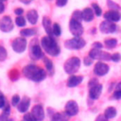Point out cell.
Instances as JSON below:
<instances>
[{
	"label": "cell",
	"instance_id": "7",
	"mask_svg": "<svg viewBox=\"0 0 121 121\" xmlns=\"http://www.w3.org/2000/svg\"><path fill=\"white\" fill-rule=\"evenodd\" d=\"M69 28H70V32L75 37H80L83 33V26L80 24V22L76 21L72 18H71L70 23H69Z\"/></svg>",
	"mask_w": 121,
	"mask_h": 121
},
{
	"label": "cell",
	"instance_id": "26",
	"mask_svg": "<svg viewBox=\"0 0 121 121\" xmlns=\"http://www.w3.org/2000/svg\"><path fill=\"white\" fill-rule=\"evenodd\" d=\"M52 33H53L54 36H60V33H61V28H60V26L59 24L55 23V24L53 25V26H52Z\"/></svg>",
	"mask_w": 121,
	"mask_h": 121
},
{
	"label": "cell",
	"instance_id": "21",
	"mask_svg": "<svg viewBox=\"0 0 121 121\" xmlns=\"http://www.w3.org/2000/svg\"><path fill=\"white\" fill-rule=\"evenodd\" d=\"M43 26L44 27V30L45 32L47 33L48 36H52L53 33H52V26H51V21L48 17H43Z\"/></svg>",
	"mask_w": 121,
	"mask_h": 121
},
{
	"label": "cell",
	"instance_id": "27",
	"mask_svg": "<svg viewBox=\"0 0 121 121\" xmlns=\"http://www.w3.org/2000/svg\"><path fill=\"white\" fill-rule=\"evenodd\" d=\"M72 19L80 22V21L82 20V11L75 10V11L73 12V14H72Z\"/></svg>",
	"mask_w": 121,
	"mask_h": 121
},
{
	"label": "cell",
	"instance_id": "38",
	"mask_svg": "<svg viewBox=\"0 0 121 121\" xmlns=\"http://www.w3.org/2000/svg\"><path fill=\"white\" fill-rule=\"evenodd\" d=\"M93 59L91 58V57H85L84 58V64L86 65V66H89V65H91L92 63H93Z\"/></svg>",
	"mask_w": 121,
	"mask_h": 121
},
{
	"label": "cell",
	"instance_id": "10",
	"mask_svg": "<svg viewBox=\"0 0 121 121\" xmlns=\"http://www.w3.org/2000/svg\"><path fill=\"white\" fill-rule=\"evenodd\" d=\"M100 31L103 33H113L116 31L117 26L113 22L111 21H103L99 26Z\"/></svg>",
	"mask_w": 121,
	"mask_h": 121
},
{
	"label": "cell",
	"instance_id": "24",
	"mask_svg": "<svg viewBox=\"0 0 121 121\" xmlns=\"http://www.w3.org/2000/svg\"><path fill=\"white\" fill-rule=\"evenodd\" d=\"M104 44L106 45L107 48L109 49H112L117 45V40L113 39V38H110V39H106L104 42Z\"/></svg>",
	"mask_w": 121,
	"mask_h": 121
},
{
	"label": "cell",
	"instance_id": "5",
	"mask_svg": "<svg viewBox=\"0 0 121 121\" xmlns=\"http://www.w3.org/2000/svg\"><path fill=\"white\" fill-rule=\"evenodd\" d=\"M111 56L108 52L101 51L100 49L93 48L89 52V57H91L93 60H110Z\"/></svg>",
	"mask_w": 121,
	"mask_h": 121
},
{
	"label": "cell",
	"instance_id": "25",
	"mask_svg": "<svg viewBox=\"0 0 121 121\" xmlns=\"http://www.w3.org/2000/svg\"><path fill=\"white\" fill-rule=\"evenodd\" d=\"M20 34L23 37H28V36H33L36 34V30L34 28H24L20 31Z\"/></svg>",
	"mask_w": 121,
	"mask_h": 121
},
{
	"label": "cell",
	"instance_id": "40",
	"mask_svg": "<svg viewBox=\"0 0 121 121\" xmlns=\"http://www.w3.org/2000/svg\"><path fill=\"white\" fill-rule=\"evenodd\" d=\"M95 121H109V119L105 116V114H99V115H97V117L95 118Z\"/></svg>",
	"mask_w": 121,
	"mask_h": 121
},
{
	"label": "cell",
	"instance_id": "30",
	"mask_svg": "<svg viewBox=\"0 0 121 121\" xmlns=\"http://www.w3.org/2000/svg\"><path fill=\"white\" fill-rule=\"evenodd\" d=\"M15 23H16V25L18 26H24L26 25V19L24 17H22V16H18L15 19Z\"/></svg>",
	"mask_w": 121,
	"mask_h": 121
},
{
	"label": "cell",
	"instance_id": "42",
	"mask_svg": "<svg viewBox=\"0 0 121 121\" xmlns=\"http://www.w3.org/2000/svg\"><path fill=\"white\" fill-rule=\"evenodd\" d=\"M0 121H12V120L9 117V115L2 113V114L0 115Z\"/></svg>",
	"mask_w": 121,
	"mask_h": 121
},
{
	"label": "cell",
	"instance_id": "44",
	"mask_svg": "<svg viewBox=\"0 0 121 121\" xmlns=\"http://www.w3.org/2000/svg\"><path fill=\"white\" fill-rule=\"evenodd\" d=\"M96 84H98V81H97V79L92 78V79L89 81V87H90V88H91V87H93V86H95V85H96Z\"/></svg>",
	"mask_w": 121,
	"mask_h": 121
},
{
	"label": "cell",
	"instance_id": "45",
	"mask_svg": "<svg viewBox=\"0 0 121 121\" xmlns=\"http://www.w3.org/2000/svg\"><path fill=\"white\" fill-rule=\"evenodd\" d=\"M14 12H15V14H17V15H19V16H21V15L23 14V12H24V9H21V8H18V9H15Z\"/></svg>",
	"mask_w": 121,
	"mask_h": 121
},
{
	"label": "cell",
	"instance_id": "9",
	"mask_svg": "<svg viewBox=\"0 0 121 121\" xmlns=\"http://www.w3.org/2000/svg\"><path fill=\"white\" fill-rule=\"evenodd\" d=\"M109 70H110L109 65L102 61H97L94 67V73L99 77H102V76H105L106 74H108Z\"/></svg>",
	"mask_w": 121,
	"mask_h": 121
},
{
	"label": "cell",
	"instance_id": "35",
	"mask_svg": "<svg viewBox=\"0 0 121 121\" xmlns=\"http://www.w3.org/2000/svg\"><path fill=\"white\" fill-rule=\"evenodd\" d=\"M6 106V98L4 94L0 91V109H3Z\"/></svg>",
	"mask_w": 121,
	"mask_h": 121
},
{
	"label": "cell",
	"instance_id": "51",
	"mask_svg": "<svg viewBox=\"0 0 121 121\" xmlns=\"http://www.w3.org/2000/svg\"><path fill=\"white\" fill-rule=\"evenodd\" d=\"M23 121H24V120H23Z\"/></svg>",
	"mask_w": 121,
	"mask_h": 121
},
{
	"label": "cell",
	"instance_id": "47",
	"mask_svg": "<svg viewBox=\"0 0 121 121\" xmlns=\"http://www.w3.org/2000/svg\"><path fill=\"white\" fill-rule=\"evenodd\" d=\"M19 1H21V2L24 3V4H29L32 0H19Z\"/></svg>",
	"mask_w": 121,
	"mask_h": 121
},
{
	"label": "cell",
	"instance_id": "16",
	"mask_svg": "<svg viewBox=\"0 0 121 121\" xmlns=\"http://www.w3.org/2000/svg\"><path fill=\"white\" fill-rule=\"evenodd\" d=\"M29 105H30V99L27 96H24L20 100V102L17 106V109L20 112H26L29 108Z\"/></svg>",
	"mask_w": 121,
	"mask_h": 121
},
{
	"label": "cell",
	"instance_id": "18",
	"mask_svg": "<svg viewBox=\"0 0 121 121\" xmlns=\"http://www.w3.org/2000/svg\"><path fill=\"white\" fill-rule=\"evenodd\" d=\"M94 10L91 8H86L82 10V19L86 22H91L94 19Z\"/></svg>",
	"mask_w": 121,
	"mask_h": 121
},
{
	"label": "cell",
	"instance_id": "48",
	"mask_svg": "<svg viewBox=\"0 0 121 121\" xmlns=\"http://www.w3.org/2000/svg\"><path fill=\"white\" fill-rule=\"evenodd\" d=\"M116 90H119V91H121V81L117 83V85H116Z\"/></svg>",
	"mask_w": 121,
	"mask_h": 121
},
{
	"label": "cell",
	"instance_id": "28",
	"mask_svg": "<svg viewBox=\"0 0 121 121\" xmlns=\"http://www.w3.org/2000/svg\"><path fill=\"white\" fill-rule=\"evenodd\" d=\"M7 56H8V52L6 48L0 45V61H4L7 59Z\"/></svg>",
	"mask_w": 121,
	"mask_h": 121
},
{
	"label": "cell",
	"instance_id": "11",
	"mask_svg": "<svg viewBox=\"0 0 121 121\" xmlns=\"http://www.w3.org/2000/svg\"><path fill=\"white\" fill-rule=\"evenodd\" d=\"M30 57L32 59H35V60H40L42 58H43V53L42 51V48L40 46V44H38L37 43H33L30 45Z\"/></svg>",
	"mask_w": 121,
	"mask_h": 121
},
{
	"label": "cell",
	"instance_id": "37",
	"mask_svg": "<svg viewBox=\"0 0 121 121\" xmlns=\"http://www.w3.org/2000/svg\"><path fill=\"white\" fill-rule=\"evenodd\" d=\"M4 114H7V115H9L10 113V106L9 104H6V106L3 108V112Z\"/></svg>",
	"mask_w": 121,
	"mask_h": 121
},
{
	"label": "cell",
	"instance_id": "33",
	"mask_svg": "<svg viewBox=\"0 0 121 121\" xmlns=\"http://www.w3.org/2000/svg\"><path fill=\"white\" fill-rule=\"evenodd\" d=\"M20 100H21V98H20L19 95H14L12 96V98H11V104H12V106H18Z\"/></svg>",
	"mask_w": 121,
	"mask_h": 121
},
{
	"label": "cell",
	"instance_id": "43",
	"mask_svg": "<svg viewBox=\"0 0 121 121\" xmlns=\"http://www.w3.org/2000/svg\"><path fill=\"white\" fill-rule=\"evenodd\" d=\"M103 47V45H102V43H98V42H95V43H93V48H96V49H100L101 50V48Z\"/></svg>",
	"mask_w": 121,
	"mask_h": 121
},
{
	"label": "cell",
	"instance_id": "34",
	"mask_svg": "<svg viewBox=\"0 0 121 121\" xmlns=\"http://www.w3.org/2000/svg\"><path fill=\"white\" fill-rule=\"evenodd\" d=\"M111 60L112 61H114V62H118V61L121 60V55L119 53H114V54H112L111 56Z\"/></svg>",
	"mask_w": 121,
	"mask_h": 121
},
{
	"label": "cell",
	"instance_id": "13",
	"mask_svg": "<svg viewBox=\"0 0 121 121\" xmlns=\"http://www.w3.org/2000/svg\"><path fill=\"white\" fill-rule=\"evenodd\" d=\"M31 113L37 121H43L44 119V111H43V106L40 104H37L32 108Z\"/></svg>",
	"mask_w": 121,
	"mask_h": 121
},
{
	"label": "cell",
	"instance_id": "29",
	"mask_svg": "<svg viewBox=\"0 0 121 121\" xmlns=\"http://www.w3.org/2000/svg\"><path fill=\"white\" fill-rule=\"evenodd\" d=\"M92 7H93V10H94V12H95V14L96 15V16H100L101 14H102V10H101V9H100V7L97 5V4H93L92 5Z\"/></svg>",
	"mask_w": 121,
	"mask_h": 121
},
{
	"label": "cell",
	"instance_id": "12",
	"mask_svg": "<svg viewBox=\"0 0 121 121\" xmlns=\"http://www.w3.org/2000/svg\"><path fill=\"white\" fill-rule=\"evenodd\" d=\"M65 112L69 116H75L78 112V105L75 100H69L65 105Z\"/></svg>",
	"mask_w": 121,
	"mask_h": 121
},
{
	"label": "cell",
	"instance_id": "41",
	"mask_svg": "<svg viewBox=\"0 0 121 121\" xmlns=\"http://www.w3.org/2000/svg\"><path fill=\"white\" fill-rule=\"evenodd\" d=\"M67 3V0H56V5L58 7H63Z\"/></svg>",
	"mask_w": 121,
	"mask_h": 121
},
{
	"label": "cell",
	"instance_id": "22",
	"mask_svg": "<svg viewBox=\"0 0 121 121\" xmlns=\"http://www.w3.org/2000/svg\"><path fill=\"white\" fill-rule=\"evenodd\" d=\"M116 113H117L116 109L113 108V107H108V108L105 110V112H104V114H105V116H106L108 119H111V118L115 117Z\"/></svg>",
	"mask_w": 121,
	"mask_h": 121
},
{
	"label": "cell",
	"instance_id": "1",
	"mask_svg": "<svg viewBox=\"0 0 121 121\" xmlns=\"http://www.w3.org/2000/svg\"><path fill=\"white\" fill-rule=\"evenodd\" d=\"M23 75L32 81L40 82L45 78L46 72L35 64H28L23 68Z\"/></svg>",
	"mask_w": 121,
	"mask_h": 121
},
{
	"label": "cell",
	"instance_id": "19",
	"mask_svg": "<svg viewBox=\"0 0 121 121\" xmlns=\"http://www.w3.org/2000/svg\"><path fill=\"white\" fill-rule=\"evenodd\" d=\"M70 116L64 112H55L52 117L51 121H68Z\"/></svg>",
	"mask_w": 121,
	"mask_h": 121
},
{
	"label": "cell",
	"instance_id": "4",
	"mask_svg": "<svg viewBox=\"0 0 121 121\" xmlns=\"http://www.w3.org/2000/svg\"><path fill=\"white\" fill-rule=\"evenodd\" d=\"M84 45H85V41L80 37H75L64 42V46L68 49L77 50L84 47Z\"/></svg>",
	"mask_w": 121,
	"mask_h": 121
},
{
	"label": "cell",
	"instance_id": "50",
	"mask_svg": "<svg viewBox=\"0 0 121 121\" xmlns=\"http://www.w3.org/2000/svg\"><path fill=\"white\" fill-rule=\"evenodd\" d=\"M47 1H51V0H47Z\"/></svg>",
	"mask_w": 121,
	"mask_h": 121
},
{
	"label": "cell",
	"instance_id": "46",
	"mask_svg": "<svg viewBox=\"0 0 121 121\" xmlns=\"http://www.w3.org/2000/svg\"><path fill=\"white\" fill-rule=\"evenodd\" d=\"M4 9H5V6L3 4V1L0 0V13H2L4 11Z\"/></svg>",
	"mask_w": 121,
	"mask_h": 121
},
{
	"label": "cell",
	"instance_id": "6",
	"mask_svg": "<svg viewBox=\"0 0 121 121\" xmlns=\"http://www.w3.org/2000/svg\"><path fill=\"white\" fill-rule=\"evenodd\" d=\"M26 45H27V42L25 38L23 37H19V38H16L12 43H11V46H12V49L16 52V53H23L26 49Z\"/></svg>",
	"mask_w": 121,
	"mask_h": 121
},
{
	"label": "cell",
	"instance_id": "15",
	"mask_svg": "<svg viewBox=\"0 0 121 121\" xmlns=\"http://www.w3.org/2000/svg\"><path fill=\"white\" fill-rule=\"evenodd\" d=\"M104 18L107 21H111V22H118L121 19V13L118 10H109L104 14Z\"/></svg>",
	"mask_w": 121,
	"mask_h": 121
},
{
	"label": "cell",
	"instance_id": "36",
	"mask_svg": "<svg viewBox=\"0 0 121 121\" xmlns=\"http://www.w3.org/2000/svg\"><path fill=\"white\" fill-rule=\"evenodd\" d=\"M18 76H19V74H18V72H17L16 69L11 70V72H10V78H11V79L15 80V79L18 78Z\"/></svg>",
	"mask_w": 121,
	"mask_h": 121
},
{
	"label": "cell",
	"instance_id": "39",
	"mask_svg": "<svg viewBox=\"0 0 121 121\" xmlns=\"http://www.w3.org/2000/svg\"><path fill=\"white\" fill-rule=\"evenodd\" d=\"M112 97H113L114 99H120V98H121V91L115 90V91L113 92V94H112Z\"/></svg>",
	"mask_w": 121,
	"mask_h": 121
},
{
	"label": "cell",
	"instance_id": "17",
	"mask_svg": "<svg viewBox=\"0 0 121 121\" xmlns=\"http://www.w3.org/2000/svg\"><path fill=\"white\" fill-rule=\"evenodd\" d=\"M82 80H83V78L81 76H74V75H72V76L69 77V78L67 80V86L70 87V88L76 87L78 84H80L82 82Z\"/></svg>",
	"mask_w": 121,
	"mask_h": 121
},
{
	"label": "cell",
	"instance_id": "8",
	"mask_svg": "<svg viewBox=\"0 0 121 121\" xmlns=\"http://www.w3.org/2000/svg\"><path fill=\"white\" fill-rule=\"evenodd\" d=\"M0 29L3 32H9L13 29V23L9 16H4L0 19Z\"/></svg>",
	"mask_w": 121,
	"mask_h": 121
},
{
	"label": "cell",
	"instance_id": "20",
	"mask_svg": "<svg viewBox=\"0 0 121 121\" xmlns=\"http://www.w3.org/2000/svg\"><path fill=\"white\" fill-rule=\"evenodd\" d=\"M38 17H39L38 16V12L36 10H34V9H31V10L27 11V13H26V19L31 25H35L37 23Z\"/></svg>",
	"mask_w": 121,
	"mask_h": 121
},
{
	"label": "cell",
	"instance_id": "23",
	"mask_svg": "<svg viewBox=\"0 0 121 121\" xmlns=\"http://www.w3.org/2000/svg\"><path fill=\"white\" fill-rule=\"evenodd\" d=\"M43 60H44L43 62H44V65H45V68H46L47 72L49 73V75H53L54 74V65H53L52 60L47 59V58H44Z\"/></svg>",
	"mask_w": 121,
	"mask_h": 121
},
{
	"label": "cell",
	"instance_id": "14",
	"mask_svg": "<svg viewBox=\"0 0 121 121\" xmlns=\"http://www.w3.org/2000/svg\"><path fill=\"white\" fill-rule=\"evenodd\" d=\"M102 88H103L102 85L99 84V83L95 85V86H93V87H91L90 90H89V96H90V98L94 99V100L97 99L100 96L101 93H102Z\"/></svg>",
	"mask_w": 121,
	"mask_h": 121
},
{
	"label": "cell",
	"instance_id": "49",
	"mask_svg": "<svg viewBox=\"0 0 121 121\" xmlns=\"http://www.w3.org/2000/svg\"><path fill=\"white\" fill-rule=\"evenodd\" d=\"M2 1H6V0H2Z\"/></svg>",
	"mask_w": 121,
	"mask_h": 121
},
{
	"label": "cell",
	"instance_id": "31",
	"mask_svg": "<svg viewBox=\"0 0 121 121\" xmlns=\"http://www.w3.org/2000/svg\"><path fill=\"white\" fill-rule=\"evenodd\" d=\"M23 120L24 121H37L35 119V117L32 115L31 112H26L24 114V117H23Z\"/></svg>",
	"mask_w": 121,
	"mask_h": 121
},
{
	"label": "cell",
	"instance_id": "32",
	"mask_svg": "<svg viewBox=\"0 0 121 121\" xmlns=\"http://www.w3.org/2000/svg\"><path fill=\"white\" fill-rule=\"evenodd\" d=\"M107 3H108V7L110 9H112L113 10H117V9H120V7L117 4H115L113 1H112V0H107Z\"/></svg>",
	"mask_w": 121,
	"mask_h": 121
},
{
	"label": "cell",
	"instance_id": "2",
	"mask_svg": "<svg viewBox=\"0 0 121 121\" xmlns=\"http://www.w3.org/2000/svg\"><path fill=\"white\" fill-rule=\"evenodd\" d=\"M41 45L43 48V50L50 56H58L60 52V46L58 45V43L52 36H44L41 40Z\"/></svg>",
	"mask_w": 121,
	"mask_h": 121
},
{
	"label": "cell",
	"instance_id": "3",
	"mask_svg": "<svg viewBox=\"0 0 121 121\" xmlns=\"http://www.w3.org/2000/svg\"><path fill=\"white\" fill-rule=\"evenodd\" d=\"M79 67H80V60L78 57H72L68 59L63 65L64 71L69 75L76 73L79 69Z\"/></svg>",
	"mask_w": 121,
	"mask_h": 121
}]
</instances>
